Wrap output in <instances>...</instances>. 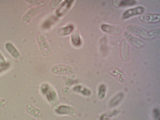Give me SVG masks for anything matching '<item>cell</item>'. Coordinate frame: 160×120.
Instances as JSON below:
<instances>
[{"mask_svg":"<svg viewBox=\"0 0 160 120\" xmlns=\"http://www.w3.org/2000/svg\"><path fill=\"white\" fill-rule=\"evenodd\" d=\"M127 29L128 31L145 40H152L159 37V29H154L148 31L145 29L135 25H128Z\"/></svg>","mask_w":160,"mask_h":120,"instance_id":"obj_1","label":"cell"},{"mask_svg":"<svg viewBox=\"0 0 160 120\" xmlns=\"http://www.w3.org/2000/svg\"><path fill=\"white\" fill-rule=\"evenodd\" d=\"M37 41L42 53L45 56L49 55L51 49L45 38L42 35H39L37 37Z\"/></svg>","mask_w":160,"mask_h":120,"instance_id":"obj_2","label":"cell"},{"mask_svg":"<svg viewBox=\"0 0 160 120\" xmlns=\"http://www.w3.org/2000/svg\"><path fill=\"white\" fill-rule=\"evenodd\" d=\"M140 20L145 23H155L160 21V15L158 13H147L141 15Z\"/></svg>","mask_w":160,"mask_h":120,"instance_id":"obj_3","label":"cell"},{"mask_svg":"<svg viewBox=\"0 0 160 120\" xmlns=\"http://www.w3.org/2000/svg\"><path fill=\"white\" fill-rule=\"evenodd\" d=\"M124 35L128 42L134 47L140 48L144 47V42L131 33L126 32Z\"/></svg>","mask_w":160,"mask_h":120,"instance_id":"obj_4","label":"cell"},{"mask_svg":"<svg viewBox=\"0 0 160 120\" xmlns=\"http://www.w3.org/2000/svg\"><path fill=\"white\" fill-rule=\"evenodd\" d=\"M145 11V8L142 6H138L126 10L123 13L122 18L124 19L128 18L132 16L142 14Z\"/></svg>","mask_w":160,"mask_h":120,"instance_id":"obj_5","label":"cell"},{"mask_svg":"<svg viewBox=\"0 0 160 120\" xmlns=\"http://www.w3.org/2000/svg\"><path fill=\"white\" fill-rule=\"evenodd\" d=\"M53 73L58 74H69L73 73V68L68 65H58L54 66L52 68Z\"/></svg>","mask_w":160,"mask_h":120,"instance_id":"obj_6","label":"cell"},{"mask_svg":"<svg viewBox=\"0 0 160 120\" xmlns=\"http://www.w3.org/2000/svg\"><path fill=\"white\" fill-rule=\"evenodd\" d=\"M101 28L104 32L113 35H119L121 32V29L118 26L110 25L103 24Z\"/></svg>","mask_w":160,"mask_h":120,"instance_id":"obj_7","label":"cell"},{"mask_svg":"<svg viewBox=\"0 0 160 120\" xmlns=\"http://www.w3.org/2000/svg\"><path fill=\"white\" fill-rule=\"evenodd\" d=\"M120 52L121 58L123 59H128L129 55V46L126 41L124 39H123L121 42Z\"/></svg>","mask_w":160,"mask_h":120,"instance_id":"obj_8","label":"cell"},{"mask_svg":"<svg viewBox=\"0 0 160 120\" xmlns=\"http://www.w3.org/2000/svg\"><path fill=\"white\" fill-rule=\"evenodd\" d=\"M5 48L11 56L15 59H18L20 57V53L18 50L11 42H7L5 44Z\"/></svg>","mask_w":160,"mask_h":120,"instance_id":"obj_9","label":"cell"},{"mask_svg":"<svg viewBox=\"0 0 160 120\" xmlns=\"http://www.w3.org/2000/svg\"><path fill=\"white\" fill-rule=\"evenodd\" d=\"M73 0H65L61 4L56 10V13L59 16L63 15L70 7Z\"/></svg>","mask_w":160,"mask_h":120,"instance_id":"obj_10","label":"cell"},{"mask_svg":"<svg viewBox=\"0 0 160 120\" xmlns=\"http://www.w3.org/2000/svg\"><path fill=\"white\" fill-rule=\"evenodd\" d=\"M40 8L38 7H33L30 9L25 14L23 18L25 22H28L35 16L39 12Z\"/></svg>","mask_w":160,"mask_h":120,"instance_id":"obj_11","label":"cell"},{"mask_svg":"<svg viewBox=\"0 0 160 120\" xmlns=\"http://www.w3.org/2000/svg\"><path fill=\"white\" fill-rule=\"evenodd\" d=\"M55 111L57 113L60 115H72L75 112L73 108L66 106H63L58 108Z\"/></svg>","mask_w":160,"mask_h":120,"instance_id":"obj_12","label":"cell"},{"mask_svg":"<svg viewBox=\"0 0 160 120\" xmlns=\"http://www.w3.org/2000/svg\"><path fill=\"white\" fill-rule=\"evenodd\" d=\"M73 29V26L71 25H69L65 27L59 28L57 30V33L60 36H66L70 33Z\"/></svg>","mask_w":160,"mask_h":120,"instance_id":"obj_13","label":"cell"},{"mask_svg":"<svg viewBox=\"0 0 160 120\" xmlns=\"http://www.w3.org/2000/svg\"><path fill=\"white\" fill-rule=\"evenodd\" d=\"M26 110L28 113L34 117L39 118L41 116L42 114L40 111L32 105H27Z\"/></svg>","mask_w":160,"mask_h":120,"instance_id":"obj_14","label":"cell"},{"mask_svg":"<svg viewBox=\"0 0 160 120\" xmlns=\"http://www.w3.org/2000/svg\"><path fill=\"white\" fill-rule=\"evenodd\" d=\"M71 39L72 42L75 45H79L81 43L80 37L78 32L75 31L71 35Z\"/></svg>","mask_w":160,"mask_h":120,"instance_id":"obj_15","label":"cell"},{"mask_svg":"<svg viewBox=\"0 0 160 120\" xmlns=\"http://www.w3.org/2000/svg\"><path fill=\"white\" fill-rule=\"evenodd\" d=\"M57 18L55 17H52L47 20L43 23V26L45 28L49 27L53 22L56 21Z\"/></svg>","mask_w":160,"mask_h":120,"instance_id":"obj_16","label":"cell"},{"mask_svg":"<svg viewBox=\"0 0 160 120\" xmlns=\"http://www.w3.org/2000/svg\"><path fill=\"white\" fill-rule=\"evenodd\" d=\"M136 1L133 0H125L121 1L119 4L120 6L131 5L136 3Z\"/></svg>","mask_w":160,"mask_h":120,"instance_id":"obj_17","label":"cell"},{"mask_svg":"<svg viewBox=\"0 0 160 120\" xmlns=\"http://www.w3.org/2000/svg\"><path fill=\"white\" fill-rule=\"evenodd\" d=\"M10 66V63L7 61L0 62V73L7 69Z\"/></svg>","mask_w":160,"mask_h":120,"instance_id":"obj_18","label":"cell"},{"mask_svg":"<svg viewBox=\"0 0 160 120\" xmlns=\"http://www.w3.org/2000/svg\"><path fill=\"white\" fill-rule=\"evenodd\" d=\"M27 1L29 3L36 5H42L43 4V2L42 1Z\"/></svg>","mask_w":160,"mask_h":120,"instance_id":"obj_19","label":"cell"},{"mask_svg":"<svg viewBox=\"0 0 160 120\" xmlns=\"http://www.w3.org/2000/svg\"><path fill=\"white\" fill-rule=\"evenodd\" d=\"M6 102V100L4 99L0 98V107L4 106Z\"/></svg>","mask_w":160,"mask_h":120,"instance_id":"obj_20","label":"cell"},{"mask_svg":"<svg viewBox=\"0 0 160 120\" xmlns=\"http://www.w3.org/2000/svg\"><path fill=\"white\" fill-rule=\"evenodd\" d=\"M6 62V61L5 58L0 52V62Z\"/></svg>","mask_w":160,"mask_h":120,"instance_id":"obj_21","label":"cell"}]
</instances>
